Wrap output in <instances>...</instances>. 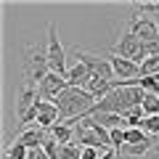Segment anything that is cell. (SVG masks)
<instances>
[{"instance_id": "1", "label": "cell", "mask_w": 159, "mask_h": 159, "mask_svg": "<svg viewBox=\"0 0 159 159\" xmlns=\"http://www.w3.org/2000/svg\"><path fill=\"white\" fill-rule=\"evenodd\" d=\"M56 106H58V114H61V122H69L72 125V119L90 117L93 106H96V98L85 88H66L56 98Z\"/></svg>"}, {"instance_id": "2", "label": "cell", "mask_w": 159, "mask_h": 159, "mask_svg": "<svg viewBox=\"0 0 159 159\" xmlns=\"http://www.w3.org/2000/svg\"><path fill=\"white\" fill-rule=\"evenodd\" d=\"M74 143L82 148H96V151L106 154L111 151V138H109V130L101 127L93 117H85L74 125Z\"/></svg>"}, {"instance_id": "3", "label": "cell", "mask_w": 159, "mask_h": 159, "mask_svg": "<svg viewBox=\"0 0 159 159\" xmlns=\"http://www.w3.org/2000/svg\"><path fill=\"white\" fill-rule=\"evenodd\" d=\"M48 74H51L48 51H43L40 45H29L27 51H24V58H21V77H24V82L40 85Z\"/></svg>"}, {"instance_id": "4", "label": "cell", "mask_w": 159, "mask_h": 159, "mask_svg": "<svg viewBox=\"0 0 159 159\" xmlns=\"http://www.w3.org/2000/svg\"><path fill=\"white\" fill-rule=\"evenodd\" d=\"M45 51H48V64H51V72L66 77L69 74V66H66V51H64L61 40H58V29H56V21L48 24V40H45Z\"/></svg>"}, {"instance_id": "5", "label": "cell", "mask_w": 159, "mask_h": 159, "mask_svg": "<svg viewBox=\"0 0 159 159\" xmlns=\"http://www.w3.org/2000/svg\"><path fill=\"white\" fill-rule=\"evenodd\" d=\"M74 53H77V61H82L88 69H90V74H93V77L109 80V82L114 80V69H111V61H109L106 56H98V53L82 51V48H77Z\"/></svg>"}, {"instance_id": "6", "label": "cell", "mask_w": 159, "mask_h": 159, "mask_svg": "<svg viewBox=\"0 0 159 159\" xmlns=\"http://www.w3.org/2000/svg\"><path fill=\"white\" fill-rule=\"evenodd\" d=\"M130 34L138 37L146 45V43H159V24L148 16H133L130 19Z\"/></svg>"}, {"instance_id": "7", "label": "cell", "mask_w": 159, "mask_h": 159, "mask_svg": "<svg viewBox=\"0 0 159 159\" xmlns=\"http://www.w3.org/2000/svg\"><path fill=\"white\" fill-rule=\"evenodd\" d=\"M114 56H122V58H130L135 64H143V43L138 37H133L130 32H125L114 43Z\"/></svg>"}, {"instance_id": "8", "label": "cell", "mask_w": 159, "mask_h": 159, "mask_svg": "<svg viewBox=\"0 0 159 159\" xmlns=\"http://www.w3.org/2000/svg\"><path fill=\"white\" fill-rule=\"evenodd\" d=\"M37 101H40V90H37V85H32V82H24V80H21L19 93H16V101H13V111H16V119H21V117H24V114H27Z\"/></svg>"}, {"instance_id": "9", "label": "cell", "mask_w": 159, "mask_h": 159, "mask_svg": "<svg viewBox=\"0 0 159 159\" xmlns=\"http://www.w3.org/2000/svg\"><path fill=\"white\" fill-rule=\"evenodd\" d=\"M66 88H69L66 77H61V74L51 72V74H48V77L37 85V90H40V98H43V101H53V103H56V98L61 96Z\"/></svg>"}, {"instance_id": "10", "label": "cell", "mask_w": 159, "mask_h": 159, "mask_svg": "<svg viewBox=\"0 0 159 159\" xmlns=\"http://www.w3.org/2000/svg\"><path fill=\"white\" fill-rule=\"evenodd\" d=\"M114 69V80H138L141 77V64L130 61V58H122V56H109Z\"/></svg>"}, {"instance_id": "11", "label": "cell", "mask_w": 159, "mask_h": 159, "mask_svg": "<svg viewBox=\"0 0 159 159\" xmlns=\"http://www.w3.org/2000/svg\"><path fill=\"white\" fill-rule=\"evenodd\" d=\"M56 122H61L58 106H56L53 101H43V98H40V103H37V127H43V130H51Z\"/></svg>"}, {"instance_id": "12", "label": "cell", "mask_w": 159, "mask_h": 159, "mask_svg": "<svg viewBox=\"0 0 159 159\" xmlns=\"http://www.w3.org/2000/svg\"><path fill=\"white\" fill-rule=\"evenodd\" d=\"M48 138H51V133H48V130H43V127H29V130H24L21 135L16 138V141L24 143V146L32 151V148H43Z\"/></svg>"}, {"instance_id": "13", "label": "cell", "mask_w": 159, "mask_h": 159, "mask_svg": "<svg viewBox=\"0 0 159 159\" xmlns=\"http://www.w3.org/2000/svg\"><path fill=\"white\" fill-rule=\"evenodd\" d=\"M90 69L85 66L82 61H77L74 66H69V74H66V82H69V88H85L88 82H90Z\"/></svg>"}, {"instance_id": "14", "label": "cell", "mask_w": 159, "mask_h": 159, "mask_svg": "<svg viewBox=\"0 0 159 159\" xmlns=\"http://www.w3.org/2000/svg\"><path fill=\"white\" fill-rule=\"evenodd\" d=\"M48 133H51V138H53V141H58L61 146L74 143V125H69V122H56Z\"/></svg>"}, {"instance_id": "15", "label": "cell", "mask_w": 159, "mask_h": 159, "mask_svg": "<svg viewBox=\"0 0 159 159\" xmlns=\"http://www.w3.org/2000/svg\"><path fill=\"white\" fill-rule=\"evenodd\" d=\"M85 90L90 93V96L96 98V101H101V98H106L109 93L114 90V85L109 82V80H101V77H90V82L85 85Z\"/></svg>"}, {"instance_id": "16", "label": "cell", "mask_w": 159, "mask_h": 159, "mask_svg": "<svg viewBox=\"0 0 159 159\" xmlns=\"http://www.w3.org/2000/svg\"><path fill=\"white\" fill-rule=\"evenodd\" d=\"M93 119H96L101 127H106V130H114V127H127V125H125V117H119V114H93Z\"/></svg>"}, {"instance_id": "17", "label": "cell", "mask_w": 159, "mask_h": 159, "mask_svg": "<svg viewBox=\"0 0 159 159\" xmlns=\"http://www.w3.org/2000/svg\"><path fill=\"white\" fill-rule=\"evenodd\" d=\"M151 138H148V141L146 143H138V146H130V143H125V146H122V148H119V157H143V154H146L148 151V148H151Z\"/></svg>"}, {"instance_id": "18", "label": "cell", "mask_w": 159, "mask_h": 159, "mask_svg": "<svg viewBox=\"0 0 159 159\" xmlns=\"http://www.w3.org/2000/svg\"><path fill=\"white\" fill-rule=\"evenodd\" d=\"M151 135H146V133L141 130V127H127L125 133V143H130V146H138V143H146Z\"/></svg>"}, {"instance_id": "19", "label": "cell", "mask_w": 159, "mask_h": 159, "mask_svg": "<svg viewBox=\"0 0 159 159\" xmlns=\"http://www.w3.org/2000/svg\"><path fill=\"white\" fill-rule=\"evenodd\" d=\"M143 114H146V117H157V114H159V96H157V93H146Z\"/></svg>"}, {"instance_id": "20", "label": "cell", "mask_w": 159, "mask_h": 159, "mask_svg": "<svg viewBox=\"0 0 159 159\" xmlns=\"http://www.w3.org/2000/svg\"><path fill=\"white\" fill-rule=\"evenodd\" d=\"M159 74V56H151L141 64V77H157Z\"/></svg>"}, {"instance_id": "21", "label": "cell", "mask_w": 159, "mask_h": 159, "mask_svg": "<svg viewBox=\"0 0 159 159\" xmlns=\"http://www.w3.org/2000/svg\"><path fill=\"white\" fill-rule=\"evenodd\" d=\"M125 133H127V127H114V130H109V138H111V148L114 151H119V148L125 146Z\"/></svg>"}, {"instance_id": "22", "label": "cell", "mask_w": 159, "mask_h": 159, "mask_svg": "<svg viewBox=\"0 0 159 159\" xmlns=\"http://www.w3.org/2000/svg\"><path fill=\"white\" fill-rule=\"evenodd\" d=\"M141 130L146 133V135H157V133H159V114H157V117H143Z\"/></svg>"}, {"instance_id": "23", "label": "cell", "mask_w": 159, "mask_h": 159, "mask_svg": "<svg viewBox=\"0 0 159 159\" xmlns=\"http://www.w3.org/2000/svg\"><path fill=\"white\" fill-rule=\"evenodd\" d=\"M61 159H82V146H77V143L61 146Z\"/></svg>"}, {"instance_id": "24", "label": "cell", "mask_w": 159, "mask_h": 159, "mask_svg": "<svg viewBox=\"0 0 159 159\" xmlns=\"http://www.w3.org/2000/svg\"><path fill=\"white\" fill-rule=\"evenodd\" d=\"M138 85H141L146 93H157V96H159V74H157V77H141V80H138Z\"/></svg>"}, {"instance_id": "25", "label": "cell", "mask_w": 159, "mask_h": 159, "mask_svg": "<svg viewBox=\"0 0 159 159\" xmlns=\"http://www.w3.org/2000/svg\"><path fill=\"white\" fill-rule=\"evenodd\" d=\"M8 157H13V159H27V154H29V148L24 146V143H19V141H13L11 146H8Z\"/></svg>"}, {"instance_id": "26", "label": "cell", "mask_w": 159, "mask_h": 159, "mask_svg": "<svg viewBox=\"0 0 159 159\" xmlns=\"http://www.w3.org/2000/svg\"><path fill=\"white\" fill-rule=\"evenodd\" d=\"M45 154H48V159H61V143L58 141H53V138H48L45 141Z\"/></svg>"}, {"instance_id": "27", "label": "cell", "mask_w": 159, "mask_h": 159, "mask_svg": "<svg viewBox=\"0 0 159 159\" xmlns=\"http://www.w3.org/2000/svg\"><path fill=\"white\" fill-rule=\"evenodd\" d=\"M151 56H159V43H146L143 45V61L151 58Z\"/></svg>"}, {"instance_id": "28", "label": "cell", "mask_w": 159, "mask_h": 159, "mask_svg": "<svg viewBox=\"0 0 159 159\" xmlns=\"http://www.w3.org/2000/svg\"><path fill=\"white\" fill-rule=\"evenodd\" d=\"M135 11H141V13H159V3H138Z\"/></svg>"}, {"instance_id": "29", "label": "cell", "mask_w": 159, "mask_h": 159, "mask_svg": "<svg viewBox=\"0 0 159 159\" xmlns=\"http://www.w3.org/2000/svg\"><path fill=\"white\" fill-rule=\"evenodd\" d=\"M27 159H48V154H45V148H32L27 154Z\"/></svg>"}, {"instance_id": "30", "label": "cell", "mask_w": 159, "mask_h": 159, "mask_svg": "<svg viewBox=\"0 0 159 159\" xmlns=\"http://www.w3.org/2000/svg\"><path fill=\"white\" fill-rule=\"evenodd\" d=\"M82 159H101V151H96V148H82Z\"/></svg>"}, {"instance_id": "31", "label": "cell", "mask_w": 159, "mask_h": 159, "mask_svg": "<svg viewBox=\"0 0 159 159\" xmlns=\"http://www.w3.org/2000/svg\"><path fill=\"white\" fill-rule=\"evenodd\" d=\"M6 159H13V157H8V154H6Z\"/></svg>"}]
</instances>
